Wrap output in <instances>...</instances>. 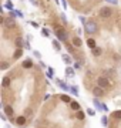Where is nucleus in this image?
<instances>
[{
  "label": "nucleus",
  "mask_w": 121,
  "mask_h": 128,
  "mask_svg": "<svg viewBox=\"0 0 121 128\" xmlns=\"http://www.w3.org/2000/svg\"><path fill=\"white\" fill-rule=\"evenodd\" d=\"M112 16V10L110 7H102L100 10V17L101 18H110Z\"/></svg>",
  "instance_id": "nucleus-1"
},
{
  "label": "nucleus",
  "mask_w": 121,
  "mask_h": 128,
  "mask_svg": "<svg viewBox=\"0 0 121 128\" xmlns=\"http://www.w3.org/2000/svg\"><path fill=\"white\" fill-rule=\"evenodd\" d=\"M86 32L87 33H96L97 32V24L94 23V22H88V23H86Z\"/></svg>",
  "instance_id": "nucleus-2"
},
{
  "label": "nucleus",
  "mask_w": 121,
  "mask_h": 128,
  "mask_svg": "<svg viewBox=\"0 0 121 128\" xmlns=\"http://www.w3.org/2000/svg\"><path fill=\"white\" fill-rule=\"evenodd\" d=\"M97 84H98V86H100L101 88H107V87H110V81H108V78H106V77H98Z\"/></svg>",
  "instance_id": "nucleus-3"
},
{
  "label": "nucleus",
  "mask_w": 121,
  "mask_h": 128,
  "mask_svg": "<svg viewBox=\"0 0 121 128\" xmlns=\"http://www.w3.org/2000/svg\"><path fill=\"white\" fill-rule=\"evenodd\" d=\"M56 36H57V38L61 40V41L67 40V33H66L63 28H56Z\"/></svg>",
  "instance_id": "nucleus-4"
},
{
  "label": "nucleus",
  "mask_w": 121,
  "mask_h": 128,
  "mask_svg": "<svg viewBox=\"0 0 121 128\" xmlns=\"http://www.w3.org/2000/svg\"><path fill=\"white\" fill-rule=\"evenodd\" d=\"M93 94L96 97H102L104 96V88H101L100 86H97V87L93 88Z\"/></svg>",
  "instance_id": "nucleus-5"
},
{
  "label": "nucleus",
  "mask_w": 121,
  "mask_h": 128,
  "mask_svg": "<svg viewBox=\"0 0 121 128\" xmlns=\"http://www.w3.org/2000/svg\"><path fill=\"white\" fill-rule=\"evenodd\" d=\"M3 110H4V114L7 115V117H10V118L13 117V114H14V110L12 108V105H4V107H3Z\"/></svg>",
  "instance_id": "nucleus-6"
},
{
  "label": "nucleus",
  "mask_w": 121,
  "mask_h": 128,
  "mask_svg": "<svg viewBox=\"0 0 121 128\" xmlns=\"http://www.w3.org/2000/svg\"><path fill=\"white\" fill-rule=\"evenodd\" d=\"M26 121H27V118H26L24 115H20V117H17V118H16V124H17L19 127H23L24 124H26Z\"/></svg>",
  "instance_id": "nucleus-7"
},
{
  "label": "nucleus",
  "mask_w": 121,
  "mask_h": 128,
  "mask_svg": "<svg viewBox=\"0 0 121 128\" xmlns=\"http://www.w3.org/2000/svg\"><path fill=\"white\" fill-rule=\"evenodd\" d=\"M4 27H7V28H12V27H14V20L12 17H9V18H4V24H3Z\"/></svg>",
  "instance_id": "nucleus-8"
},
{
  "label": "nucleus",
  "mask_w": 121,
  "mask_h": 128,
  "mask_svg": "<svg viewBox=\"0 0 121 128\" xmlns=\"http://www.w3.org/2000/svg\"><path fill=\"white\" fill-rule=\"evenodd\" d=\"M93 102H94V104H96V105H97V108H98V110H104V111H108V107H107V105H106V104H100V102H98V101H97V98H94V101H93Z\"/></svg>",
  "instance_id": "nucleus-9"
},
{
  "label": "nucleus",
  "mask_w": 121,
  "mask_h": 128,
  "mask_svg": "<svg viewBox=\"0 0 121 128\" xmlns=\"http://www.w3.org/2000/svg\"><path fill=\"white\" fill-rule=\"evenodd\" d=\"M73 46L74 47H81L83 46V41H81V38H80V37H73Z\"/></svg>",
  "instance_id": "nucleus-10"
},
{
  "label": "nucleus",
  "mask_w": 121,
  "mask_h": 128,
  "mask_svg": "<svg viewBox=\"0 0 121 128\" xmlns=\"http://www.w3.org/2000/svg\"><path fill=\"white\" fill-rule=\"evenodd\" d=\"M60 100L63 101V102H67V104H70L71 102V97L67 96V94H60Z\"/></svg>",
  "instance_id": "nucleus-11"
},
{
  "label": "nucleus",
  "mask_w": 121,
  "mask_h": 128,
  "mask_svg": "<svg viewBox=\"0 0 121 128\" xmlns=\"http://www.w3.org/2000/svg\"><path fill=\"white\" fill-rule=\"evenodd\" d=\"M57 84H58V87H61L64 91H70V88H68V86H66V82H63L61 80H58L57 78Z\"/></svg>",
  "instance_id": "nucleus-12"
},
{
  "label": "nucleus",
  "mask_w": 121,
  "mask_h": 128,
  "mask_svg": "<svg viewBox=\"0 0 121 128\" xmlns=\"http://www.w3.org/2000/svg\"><path fill=\"white\" fill-rule=\"evenodd\" d=\"M32 67H33V61H32V60H24V61H23V68H32Z\"/></svg>",
  "instance_id": "nucleus-13"
},
{
  "label": "nucleus",
  "mask_w": 121,
  "mask_h": 128,
  "mask_svg": "<svg viewBox=\"0 0 121 128\" xmlns=\"http://www.w3.org/2000/svg\"><path fill=\"white\" fill-rule=\"evenodd\" d=\"M70 105H71V110H74V111H80V108H81V107H80V104L77 102V101H71Z\"/></svg>",
  "instance_id": "nucleus-14"
},
{
  "label": "nucleus",
  "mask_w": 121,
  "mask_h": 128,
  "mask_svg": "<svg viewBox=\"0 0 121 128\" xmlns=\"http://www.w3.org/2000/svg\"><path fill=\"white\" fill-rule=\"evenodd\" d=\"M10 82H12V78L10 77H3V81H2V86L3 87H9Z\"/></svg>",
  "instance_id": "nucleus-15"
},
{
  "label": "nucleus",
  "mask_w": 121,
  "mask_h": 128,
  "mask_svg": "<svg viewBox=\"0 0 121 128\" xmlns=\"http://www.w3.org/2000/svg\"><path fill=\"white\" fill-rule=\"evenodd\" d=\"M22 56H23V48H17V50H16V53H14V56H13V58L17 60V58H20Z\"/></svg>",
  "instance_id": "nucleus-16"
},
{
  "label": "nucleus",
  "mask_w": 121,
  "mask_h": 128,
  "mask_svg": "<svg viewBox=\"0 0 121 128\" xmlns=\"http://www.w3.org/2000/svg\"><path fill=\"white\" fill-rule=\"evenodd\" d=\"M93 54L96 56V57L101 56L102 54V48H101V47H96V48H93Z\"/></svg>",
  "instance_id": "nucleus-17"
},
{
  "label": "nucleus",
  "mask_w": 121,
  "mask_h": 128,
  "mask_svg": "<svg viewBox=\"0 0 121 128\" xmlns=\"http://www.w3.org/2000/svg\"><path fill=\"white\" fill-rule=\"evenodd\" d=\"M87 44H88V47L90 48H96V40H94V38H88V40H87Z\"/></svg>",
  "instance_id": "nucleus-18"
},
{
  "label": "nucleus",
  "mask_w": 121,
  "mask_h": 128,
  "mask_svg": "<svg viewBox=\"0 0 121 128\" xmlns=\"http://www.w3.org/2000/svg\"><path fill=\"white\" fill-rule=\"evenodd\" d=\"M84 117H86V114H84V111H77V115H76V118L77 120H80V121H81V120H84Z\"/></svg>",
  "instance_id": "nucleus-19"
},
{
  "label": "nucleus",
  "mask_w": 121,
  "mask_h": 128,
  "mask_svg": "<svg viewBox=\"0 0 121 128\" xmlns=\"http://www.w3.org/2000/svg\"><path fill=\"white\" fill-rule=\"evenodd\" d=\"M112 118H116V120H121V110H118V111H114L112 112Z\"/></svg>",
  "instance_id": "nucleus-20"
},
{
  "label": "nucleus",
  "mask_w": 121,
  "mask_h": 128,
  "mask_svg": "<svg viewBox=\"0 0 121 128\" xmlns=\"http://www.w3.org/2000/svg\"><path fill=\"white\" fill-rule=\"evenodd\" d=\"M66 74L70 76V77H73V76H74V70L71 68V67H67V68H66Z\"/></svg>",
  "instance_id": "nucleus-21"
},
{
  "label": "nucleus",
  "mask_w": 121,
  "mask_h": 128,
  "mask_svg": "<svg viewBox=\"0 0 121 128\" xmlns=\"http://www.w3.org/2000/svg\"><path fill=\"white\" fill-rule=\"evenodd\" d=\"M63 60H64L66 64H70V63H71V57H70L68 54H64V56H63Z\"/></svg>",
  "instance_id": "nucleus-22"
},
{
  "label": "nucleus",
  "mask_w": 121,
  "mask_h": 128,
  "mask_svg": "<svg viewBox=\"0 0 121 128\" xmlns=\"http://www.w3.org/2000/svg\"><path fill=\"white\" fill-rule=\"evenodd\" d=\"M101 124L104 125V127H107V125H108V117H106V115H104V117L101 118Z\"/></svg>",
  "instance_id": "nucleus-23"
},
{
  "label": "nucleus",
  "mask_w": 121,
  "mask_h": 128,
  "mask_svg": "<svg viewBox=\"0 0 121 128\" xmlns=\"http://www.w3.org/2000/svg\"><path fill=\"white\" fill-rule=\"evenodd\" d=\"M53 47H54V48H56L57 51L60 50L61 47H60V44H58V43H57V41H53Z\"/></svg>",
  "instance_id": "nucleus-24"
},
{
  "label": "nucleus",
  "mask_w": 121,
  "mask_h": 128,
  "mask_svg": "<svg viewBox=\"0 0 121 128\" xmlns=\"http://www.w3.org/2000/svg\"><path fill=\"white\" fill-rule=\"evenodd\" d=\"M16 44H17V47H19V48L23 46V41H22V38H17V40H16Z\"/></svg>",
  "instance_id": "nucleus-25"
},
{
  "label": "nucleus",
  "mask_w": 121,
  "mask_h": 128,
  "mask_svg": "<svg viewBox=\"0 0 121 128\" xmlns=\"http://www.w3.org/2000/svg\"><path fill=\"white\" fill-rule=\"evenodd\" d=\"M87 114H88V115H91V117H93V115L96 114V111H94L93 108H88V110H87Z\"/></svg>",
  "instance_id": "nucleus-26"
},
{
  "label": "nucleus",
  "mask_w": 121,
  "mask_h": 128,
  "mask_svg": "<svg viewBox=\"0 0 121 128\" xmlns=\"http://www.w3.org/2000/svg\"><path fill=\"white\" fill-rule=\"evenodd\" d=\"M6 7H7V9H13V3H12V2H7V3H6Z\"/></svg>",
  "instance_id": "nucleus-27"
},
{
  "label": "nucleus",
  "mask_w": 121,
  "mask_h": 128,
  "mask_svg": "<svg viewBox=\"0 0 121 128\" xmlns=\"http://www.w3.org/2000/svg\"><path fill=\"white\" fill-rule=\"evenodd\" d=\"M7 67H9V64H7V63H3V64H2V67H0V68H2V70H6Z\"/></svg>",
  "instance_id": "nucleus-28"
},
{
  "label": "nucleus",
  "mask_w": 121,
  "mask_h": 128,
  "mask_svg": "<svg viewBox=\"0 0 121 128\" xmlns=\"http://www.w3.org/2000/svg\"><path fill=\"white\" fill-rule=\"evenodd\" d=\"M67 50L70 51V53H73V51H74V50H73V46H71V44H67Z\"/></svg>",
  "instance_id": "nucleus-29"
},
{
  "label": "nucleus",
  "mask_w": 121,
  "mask_h": 128,
  "mask_svg": "<svg viewBox=\"0 0 121 128\" xmlns=\"http://www.w3.org/2000/svg\"><path fill=\"white\" fill-rule=\"evenodd\" d=\"M43 100H44V101H47V100H50V94H46V96L43 97Z\"/></svg>",
  "instance_id": "nucleus-30"
},
{
  "label": "nucleus",
  "mask_w": 121,
  "mask_h": 128,
  "mask_svg": "<svg viewBox=\"0 0 121 128\" xmlns=\"http://www.w3.org/2000/svg\"><path fill=\"white\" fill-rule=\"evenodd\" d=\"M71 92H73L74 96H77V88H76V87H73V88H71Z\"/></svg>",
  "instance_id": "nucleus-31"
},
{
  "label": "nucleus",
  "mask_w": 121,
  "mask_h": 128,
  "mask_svg": "<svg viewBox=\"0 0 121 128\" xmlns=\"http://www.w3.org/2000/svg\"><path fill=\"white\" fill-rule=\"evenodd\" d=\"M81 67V63H76L74 64V68H80Z\"/></svg>",
  "instance_id": "nucleus-32"
},
{
  "label": "nucleus",
  "mask_w": 121,
  "mask_h": 128,
  "mask_svg": "<svg viewBox=\"0 0 121 128\" xmlns=\"http://www.w3.org/2000/svg\"><path fill=\"white\" fill-rule=\"evenodd\" d=\"M114 60H116V61H120V56H118V54H114Z\"/></svg>",
  "instance_id": "nucleus-33"
},
{
  "label": "nucleus",
  "mask_w": 121,
  "mask_h": 128,
  "mask_svg": "<svg viewBox=\"0 0 121 128\" xmlns=\"http://www.w3.org/2000/svg\"><path fill=\"white\" fill-rule=\"evenodd\" d=\"M6 117H7V115H6V114H2V115H0V118L3 120V121H6V120H7V118H6Z\"/></svg>",
  "instance_id": "nucleus-34"
},
{
  "label": "nucleus",
  "mask_w": 121,
  "mask_h": 128,
  "mask_svg": "<svg viewBox=\"0 0 121 128\" xmlns=\"http://www.w3.org/2000/svg\"><path fill=\"white\" fill-rule=\"evenodd\" d=\"M43 36H48V30H43Z\"/></svg>",
  "instance_id": "nucleus-35"
},
{
  "label": "nucleus",
  "mask_w": 121,
  "mask_h": 128,
  "mask_svg": "<svg viewBox=\"0 0 121 128\" xmlns=\"http://www.w3.org/2000/svg\"><path fill=\"white\" fill-rule=\"evenodd\" d=\"M110 3H114V4H117V0H108Z\"/></svg>",
  "instance_id": "nucleus-36"
},
{
  "label": "nucleus",
  "mask_w": 121,
  "mask_h": 128,
  "mask_svg": "<svg viewBox=\"0 0 121 128\" xmlns=\"http://www.w3.org/2000/svg\"><path fill=\"white\" fill-rule=\"evenodd\" d=\"M4 128H12V127H10L9 124H6V127H4Z\"/></svg>",
  "instance_id": "nucleus-37"
}]
</instances>
